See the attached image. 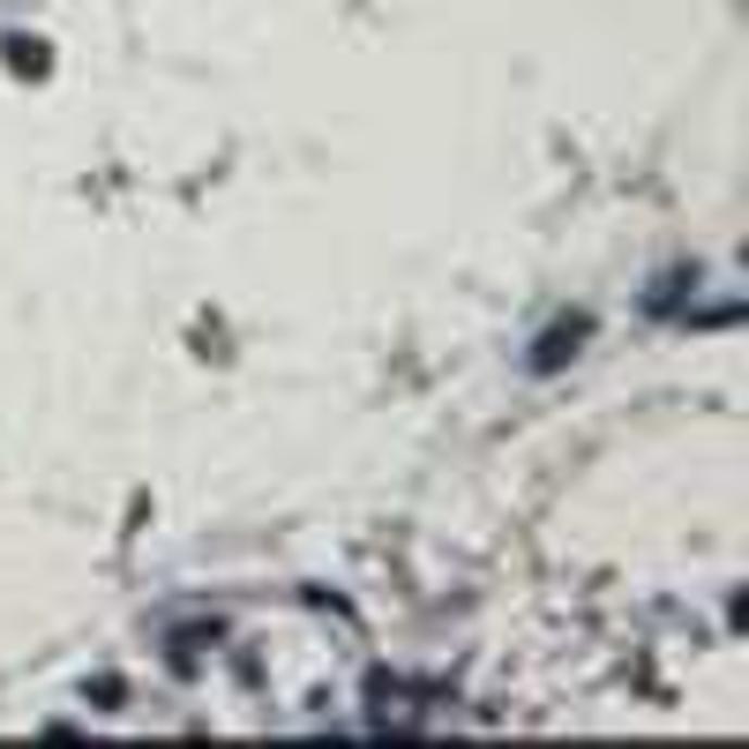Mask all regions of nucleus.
Segmentation results:
<instances>
[{
  "instance_id": "obj_3",
  "label": "nucleus",
  "mask_w": 749,
  "mask_h": 749,
  "mask_svg": "<svg viewBox=\"0 0 749 749\" xmlns=\"http://www.w3.org/2000/svg\"><path fill=\"white\" fill-rule=\"evenodd\" d=\"M689 292H697V263H689V271H667L660 285H652V292H645V308H652V315H675Z\"/></svg>"
},
{
  "instance_id": "obj_1",
  "label": "nucleus",
  "mask_w": 749,
  "mask_h": 749,
  "mask_svg": "<svg viewBox=\"0 0 749 749\" xmlns=\"http://www.w3.org/2000/svg\"><path fill=\"white\" fill-rule=\"evenodd\" d=\"M585 338H592V315H562V323H547L540 345H533V375H554V367H570Z\"/></svg>"
},
{
  "instance_id": "obj_2",
  "label": "nucleus",
  "mask_w": 749,
  "mask_h": 749,
  "mask_svg": "<svg viewBox=\"0 0 749 749\" xmlns=\"http://www.w3.org/2000/svg\"><path fill=\"white\" fill-rule=\"evenodd\" d=\"M0 61L38 83V75H53V46H46V38H30V30H15V38H0Z\"/></svg>"
},
{
  "instance_id": "obj_4",
  "label": "nucleus",
  "mask_w": 749,
  "mask_h": 749,
  "mask_svg": "<svg viewBox=\"0 0 749 749\" xmlns=\"http://www.w3.org/2000/svg\"><path fill=\"white\" fill-rule=\"evenodd\" d=\"M83 697H90L98 712H121V704H128V682H121V675H90V682H83Z\"/></svg>"
},
{
  "instance_id": "obj_5",
  "label": "nucleus",
  "mask_w": 749,
  "mask_h": 749,
  "mask_svg": "<svg viewBox=\"0 0 749 749\" xmlns=\"http://www.w3.org/2000/svg\"><path fill=\"white\" fill-rule=\"evenodd\" d=\"M735 315H742V308H735V300H720V308H697V315H689V323H697V330H727V323H735Z\"/></svg>"
}]
</instances>
